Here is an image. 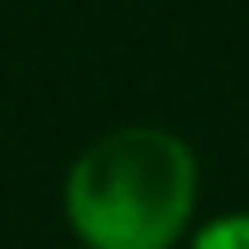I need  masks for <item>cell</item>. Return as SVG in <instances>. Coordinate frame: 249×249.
Instances as JSON below:
<instances>
[{"label": "cell", "instance_id": "6da1fadb", "mask_svg": "<svg viewBox=\"0 0 249 249\" xmlns=\"http://www.w3.org/2000/svg\"><path fill=\"white\" fill-rule=\"evenodd\" d=\"M198 171L166 129H116L70 171V222L88 249H171L194 213Z\"/></svg>", "mask_w": 249, "mask_h": 249}, {"label": "cell", "instance_id": "7a4b0ae2", "mask_svg": "<svg viewBox=\"0 0 249 249\" xmlns=\"http://www.w3.org/2000/svg\"><path fill=\"white\" fill-rule=\"evenodd\" d=\"M194 249H249V213H231L208 222L194 235Z\"/></svg>", "mask_w": 249, "mask_h": 249}]
</instances>
